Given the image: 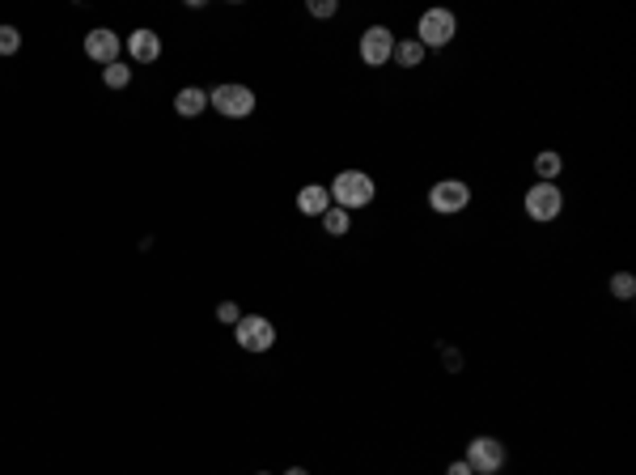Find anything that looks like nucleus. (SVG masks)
I'll return each instance as SVG.
<instances>
[{"label": "nucleus", "mask_w": 636, "mask_h": 475, "mask_svg": "<svg viewBox=\"0 0 636 475\" xmlns=\"http://www.w3.org/2000/svg\"><path fill=\"white\" fill-rule=\"evenodd\" d=\"M458 34V17L450 9H425L420 14V26H416V42L429 51V47H445V42H454Z\"/></svg>", "instance_id": "2"}, {"label": "nucleus", "mask_w": 636, "mask_h": 475, "mask_svg": "<svg viewBox=\"0 0 636 475\" xmlns=\"http://www.w3.org/2000/svg\"><path fill=\"white\" fill-rule=\"evenodd\" d=\"M445 475H475V471H471L463 459H458V462H450V471H445Z\"/></svg>", "instance_id": "21"}, {"label": "nucleus", "mask_w": 636, "mask_h": 475, "mask_svg": "<svg viewBox=\"0 0 636 475\" xmlns=\"http://www.w3.org/2000/svg\"><path fill=\"white\" fill-rule=\"evenodd\" d=\"M127 81H132V69H127V64H107V69H102V85H107V89H124Z\"/></svg>", "instance_id": "17"}, {"label": "nucleus", "mask_w": 636, "mask_h": 475, "mask_svg": "<svg viewBox=\"0 0 636 475\" xmlns=\"http://www.w3.org/2000/svg\"><path fill=\"white\" fill-rule=\"evenodd\" d=\"M285 475H310V471H305V467H289V471H285Z\"/></svg>", "instance_id": "22"}, {"label": "nucleus", "mask_w": 636, "mask_h": 475, "mask_svg": "<svg viewBox=\"0 0 636 475\" xmlns=\"http://www.w3.org/2000/svg\"><path fill=\"white\" fill-rule=\"evenodd\" d=\"M471 204V187L463 179H442L429 187V209L442 212V217H454Z\"/></svg>", "instance_id": "7"}, {"label": "nucleus", "mask_w": 636, "mask_h": 475, "mask_svg": "<svg viewBox=\"0 0 636 475\" xmlns=\"http://www.w3.org/2000/svg\"><path fill=\"white\" fill-rule=\"evenodd\" d=\"M611 297L632 302V297H636V276H632V272H615V276H611Z\"/></svg>", "instance_id": "16"}, {"label": "nucleus", "mask_w": 636, "mask_h": 475, "mask_svg": "<svg viewBox=\"0 0 636 475\" xmlns=\"http://www.w3.org/2000/svg\"><path fill=\"white\" fill-rule=\"evenodd\" d=\"M505 459H510V450H505V442H497V437H471L467 442V467L475 475H497L500 467H505Z\"/></svg>", "instance_id": "4"}, {"label": "nucleus", "mask_w": 636, "mask_h": 475, "mask_svg": "<svg viewBox=\"0 0 636 475\" xmlns=\"http://www.w3.org/2000/svg\"><path fill=\"white\" fill-rule=\"evenodd\" d=\"M560 170H565V162H560V154H539L535 157V174H539V182H556L560 179Z\"/></svg>", "instance_id": "14"}, {"label": "nucleus", "mask_w": 636, "mask_h": 475, "mask_svg": "<svg viewBox=\"0 0 636 475\" xmlns=\"http://www.w3.org/2000/svg\"><path fill=\"white\" fill-rule=\"evenodd\" d=\"M119 51H124V42H119V34H115V30H89V34H85V56L94 60V64H102V69H107V64H119Z\"/></svg>", "instance_id": "9"}, {"label": "nucleus", "mask_w": 636, "mask_h": 475, "mask_svg": "<svg viewBox=\"0 0 636 475\" xmlns=\"http://www.w3.org/2000/svg\"><path fill=\"white\" fill-rule=\"evenodd\" d=\"M310 14H314V17H332L335 14V0H314V5H310Z\"/></svg>", "instance_id": "20"}, {"label": "nucleus", "mask_w": 636, "mask_h": 475, "mask_svg": "<svg viewBox=\"0 0 636 475\" xmlns=\"http://www.w3.org/2000/svg\"><path fill=\"white\" fill-rule=\"evenodd\" d=\"M327 191H332V204H335V209H344V212L369 209V204H374V196H378L374 179H369L365 170H340Z\"/></svg>", "instance_id": "1"}, {"label": "nucleus", "mask_w": 636, "mask_h": 475, "mask_svg": "<svg viewBox=\"0 0 636 475\" xmlns=\"http://www.w3.org/2000/svg\"><path fill=\"white\" fill-rule=\"evenodd\" d=\"M208 107L225 119H247L255 111V94H250L247 85H217L212 94H208Z\"/></svg>", "instance_id": "6"}, {"label": "nucleus", "mask_w": 636, "mask_h": 475, "mask_svg": "<svg viewBox=\"0 0 636 475\" xmlns=\"http://www.w3.org/2000/svg\"><path fill=\"white\" fill-rule=\"evenodd\" d=\"M17 51H22V30L0 26V56H17Z\"/></svg>", "instance_id": "18"}, {"label": "nucleus", "mask_w": 636, "mask_h": 475, "mask_svg": "<svg viewBox=\"0 0 636 475\" xmlns=\"http://www.w3.org/2000/svg\"><path fill=\"white\" fill-rule=\"evenodd\" d=\"M297 209H302L305 217H323V212L332 209V191H327L323 182H305L302 191H297Z\"/></svg>", "instance_id": "11"}, {"label": "nucleus", "mask_w": 636, "mask_h": 475, "mask_svg": "<svg viewBox=\"0 0 636 475\" xmlns=\"http://www.w3.org/2000/svg\"><path fill=\"white\" fill-rule=\"evenodd\" d=\"M390 60H395L399 69H416V64L425 60V47H420L416 39H403V42H395V56Z\"/></svg>", "instance_id": "13"}, {"label": "nucleus", "mask_w": 636, "mask_h": 475, "mask_svg": "<svg viewBox=\"0 0 636 475\" xmlns=\"http://www.w3.org/2000/svg\"><path fill=\"white\" fill-rule=\"evenodd\" d=\"M127 56L136 60V64H153V60L162 56V39H157V30H132V34H127Z\"/></svg>", "instance_id": "10"}, {"label": "nucleus", "mask_w": 636, "mask_h": 475, "mask_svg": "<svg viewBox=\"0 0 636 475\" xmlns=\"http://www.w3.org/2000/svg\"><path fill=\"white\" fill-rule=\"evenodd\" d=\"M255 475H267V471H255Z\"/></svg>", "instance_id": "23"}, {"label": "nucleus", "mask_w": 636, "mask_h": 475, "mask_svg": "<svg viewBox=\"0 0 636 475\" xmlns=\"http://www.w3.org/2000/svg\"><path fill=\"white\" fill-rule=\"evenodd\" d=\"M526 217L530 221H539V225H547V221H556L560 217V209H565V196H560V187L556 182H535L530 191H526Z\"/></svg>", "instance_id": "5"}, {"label": "nucleus", "mask_w": 636, "mask_h": 475, "mask_svg": "<svg viewBox=\"0 0 636 475\" xmlns=\"http://www.w3.org/2000/svg\"><path fill=\"white\" fill-rule=\"evenodd\" d=\"M348 225H352V217H348L344 209H335V204H332V209L323 212V229H327L332 238H344V234H348Z\"/></svg>", "instance_id": "15"}, {"label": "nucleus", "mask_w": 636, "mask_h": 475, "mask_svg": "<svg viewBox=\"0 0 636 475\" xmlns=\"http://www.w3.org/2000/svg\"><path fill=\"white\" fill-rule=\"evenodd\" d=\"M208 107V94L204 89H195V85H187V89H179V98H174V111L182 115V119H192V115H200Z\"/></svg>", "instance_id": "12"}, {"label": "nucleus", "mask_w": 636, "mask_h": 475, "mask_svg": "<svg viewBox=\"0 0 636 475\" xmlns=\"http://www.w3.org/2000/svg\"><path fill=\"white\" fill-rule=\"evenodd\" d=\"M390 56H395V34H390L387 26H369L360 34V60H365L369 69H382Z\"/></svg>", "instance_id": "8"}, {"label": "nucleus", "mask_w": 636, "mask_h": 475, "mask_svg": "<svg viewBox=\"0 0 636 475\" xmlns=\"http://www.w3.org/2000/svg\"><path fill=\"white\" fill-rule=\"evenodd\" d=\"M217 319H221V322H229V327H234V322L242 319V310H238V302H221V306H217Z\"/></svg>", "instance_id": "19"}, {"label": "nucleus", "mask_w": 636, "mask_h": 475, "mask_svg": "<svg viewBox=\"0 0 636 475\" xmlns=\"http://www.w3.org/2000/svg\"><path fill=\"white\" fill-rule=\"evenodd\" d=\"M234 340L242 352H267L276 344V327H272V319H263V314H242L234 322Z\"/></svg>", "instance_id": "3"}]
</instances>
